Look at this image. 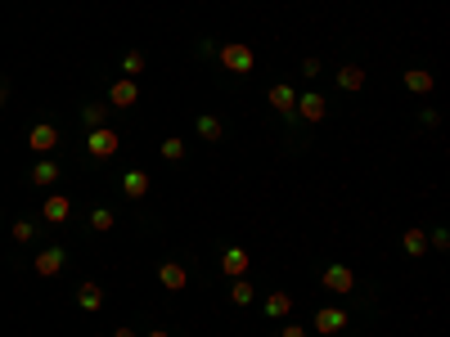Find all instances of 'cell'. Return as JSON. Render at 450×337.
<instances>
[{
	"instance_id": "3957f363",
	"label": "cell",
	"mask_w": 450,
	"mask_h": 337,
	"mask_svg": "<svg viewBox=\"0 0 450 337\" xmlns=\"http://www.w3.org/2000/svg\"><path fill=\"white\" fill-rule=\"evenodd\" d=\"M347 324H351V315H347L343 306H324V310H315V333H320V337H338V333L347 329Z\"/></svg>"
},
{
	"instance_id": "f546056e",
	"label": "cell",
	"mask_w": 450,
	"mask_h": 337,
	"mask_svg": "<svg viewBox=\"0 0 450 337\" xmlns=\"http://www.w3.org/2000/svg\"><path fill=\"white\" fill-rule=\"evenodd\" d=\"M113 337H136V329H117V333H113Z\"/></svg>"
},
{
	"instance_id": "277c9868",
	"label": "cell",
	"mask_w": 450,
	"mask_h": 337,
	"mask_svg": "<svg viewBox=\"0 0 450 337\" xmlns=\"http://www.w3.org/2000/svg\"><path fill=\"white\" fill-rule=\"evenodd\" d=\"M59 140H64V135H59V126H50V122H36V126L28 130V149H32V153H54Z\"/></svg>"
},
{
	"instance_id": "7a4b0ae2",
	"label": "cell",
	"mask_w": 450,
	"mask_h": 337,
	"mask_svg": "<svg viewBox=\"0 0 450 337\" xmlns=\"http://www.w3.org/2000/svg\"><path fill=\"white\" fill-rule=\"evenodd\" d=\"M117 149H122V135H117V130L90 126V135H86V153H90V158H113Z\"/></svg>"
},
{
	"instance_id": "d6986e66",
	"label": "cell",
	"mask_w": 450,
	"mask_h": 337,
	"mask_svg": "<svg viewBox=\"0 0 450 337\" xmlns=\"http://www.w3.org/2000/svg\"><path fill=\"white\" fill-rule=\"evenodd\" d=\"M194 126H199V135H203V140H212V144H216V140H225V126H221V117H212V113H203Z\"/></svg>"
},
{
	"instance_id": "5bb4252c",
	"label": "cell",
	"mask_w": 450,
	"mask_h": 337,
	"mask_svg": "<svg viewBox=\"0 0 450 337\" xmlns=\"http://www.w3.org/2000/svg\"><path fill=\"white\" fill-rule=\"evenodd\" d=\"M77 306H81V310H100V306H104V288L95 283V279H86V283L77 288Z\"/></svg>"
},
{
	"instance_id": "9c48e42d",
	"label": "cell",
	"mask_w": 450,
	"mask_h": 337,
	"mask_svg": "<svg viewBox=\"0 0 450 337\" xmlns=\"http://www.w3.org/2000/svg\"><path fill=\"white\" fill-rule=\"evenodd\" d=\"M108 104H113V108H136V104H140V86H136L131 77L113 81V86H108Z\"/></svg>"
},
{
	"instance_id": "e0dca14e",
	"label": "cell",
	"mask_w": 450,
	"mask_h": 337,
	"mask_svg": "<svg viewBox=\"0 0 450 337\" xmlns=\"http://www.w3.org/2000/svg\"><path fill=\"white\" fill-rule=\"evenodd\" d=\"M405 90L410 94H432V72L428 68H410L405 72Z\"/></svg>"
},
{
	"instance_id": "8fae6325",
	"label": "cell",
	"mask_w": 450,
	"mask_h": 337,
	"mask_svg": "<svg viewBox=\"0 0 450 337\" xmlns=\"http://www.w3.org/2000/svg\"><path fill=\"white\" fill-rule=\"evenodd\" d=\"M41 216H45L50 225H64L68 216H72V202H68V194H50V198L41 202Z\"/></svg>"
},
{
	"instance_id": "8992f818",
	"label": "cell",
	"mask_w": 450,
	"mask_h": 337,
	"mask_svg": "<svg viewBox=\"0 0 450 337\" xmlns=\"http://www.w3.org/2000/svg\"><path fill=\"white\" fill-rule=\"evenodd\" d=\"M320 283L329 288V293H338V297H351V288H356V274H351V266H343V261H338V266L324 270Z\"/></svg>"
},
{
	"instance_id": "9a60e30c",
	"label": "cell",
	"mask_w": 450,
	"mask_h": 337,
	"mask_svg": "<svg viewBox=\"0 0 450 337\" xmlns=\"http://www.w3.org/2000/svg\"><path fill=\"white\" fill-rule=\"evenodd\" d=\"M122 194H126V198H144V194H149V171H126V176H122Z\"/></svg>"
},
{
	"instance_id": "4dcf8cb0",
	"label": "cell",
	"mask_w": 450,
	"mask_h": 337,
	"mask_svg": "<svg viewBox=\"0 0 450 337\" xmlns=\"http://www.w3.org/2000/svg\"><path fill=\"white\" fill-rule=\"evenodd\" d=\"M149 337H172V333H167V329H153V333H149Z\"/></svg>"
},
{
	"instance_id": "5b68a950",
	"label": "cell",
	"mask_w": 450,
	"mask_h": 337,
	"mask_svg": "<svg viewBox=\"0 0 450 337\" xmlns=\"http://www.w3.org/2000/svg\"><path fill=\"white\" fill-rule=\"evenodd\" d=\"M64 266H68V252L59 247V243H50L45 252H36V261H32V270L41 274V279H50V274H59Z\"/></svg>"
},
{
	"instance_id": "44dd1931",
	"label": "cell",
	"mask_w": 450,
	"mask_h": 337,
	"mask_svg": "<svg viewBox=\"0 0 450 337\" xmlns=\"http://www.w3.org/2000/svg\"><path fill=\"white\" fill-rule=\"evenodd\" d=\"M252 297H257V288H252L248 279H235V283H230V302H235V306H248Z\"/></svg>"
},
{
	"instance_id": "f1b7e54d",
	"label": "cell",
	"mask_w": 450,
	"mask_h": 337,
	"mask_svg": "<svg viewBox=\"0 0 450 337\" xmlns=\"http://www.w3.org/2000/svg\"><path fill=\"white\" fill-rule=\"evenodd\" d=\"M279 337H311V333L302 329V324H284V329H279Z\"/></svg>"
},
{
	"instance_id": "484cf974",
	"label": "cell",
	"mask_w": 450,
	"mask_h": 337,
	"mask_svg": "<svg viewBox=\"0 0 450 337\" xmlns=\"http://www.w3.org/2000/svg\"><path fill=\"white\" fill-rule=\"evenodd\" d=\"M36 238V225L32 221H14V243H32Z\"/></svg>"
},
{
	"instance_id": "ffe728a7",
	"label": "cell",
	"mask_w": 450,
	"mask_h": 337,
	"mask_svg": "<svg viewBox=\"0 0 450 337\" xmlns=\"http://www.w3.org/2000/svg\"><path fill=\"white\" fill-rule=\"evenodd\" d=\"M401 247H405V257H423V252H428V234H423V230H405V234H401Z\"/></svg>"
},
{
	"instance_id": "603a6c76",
	"label": "cell",
	"mask_w": 450,
	"mask_h": 337,
	"mask_svg": "<svg viewBox=\"0 0 450 337\" xmlns=\"http://www.w3.org/2000/svg\"><path fill=\"white\" fill-rule=\"evenodd\" d=\"M122 72H126V77H131V81H136V77H140V72H144V54H140V50H131V54H122Z\"/></svg>"
},
{
	"instance_id": "ba28073f",
	"label": "cell",
	"mask_w": 450,
	"mask_h": 337,
	"mask_svg": "<svg viewBox=\"0 0 450 337\" xmlns=\"http://www.w3.org/2000/svg\"><path fill=\"white\" fill-rule=\"evenodd\" d=\"M293 113L302 117V122H320V117L329 113V104H324L320 90H307V94H297V108H293Z\"/></svg>"
},
{
	"instance_id": "83f0119b",
	"label": "cell",
	"mask_w": 450,
	"mask_h": 337,
	"mask_svg": "<svg viewBox=\"0 0 450 337\" xmlns=\"http://www.w3.org/2000/svg\"><path fill=\"white\" fill-rule=\"evenodd\" d=\"M428 247L446 252V247H450V234H446V230H432V234H428Z\"/></svg>"
},
{
	"instance_id": "6da1fadb",
	"label": "cell",
	"mask_w": 450,
	"mask_h": 337,
	"mask_svg": "<svg viewBox=\"0 0 450 337\" xmlns=\"http://www.w3.org/2000/svg\"><path fill=\"white\" fill-rule=\"evenodd\" d=\"M216 59H221V68H225V72H235V77H248V72L257 68V54H252L248 45H239V41L221 45V50H216Z\"/></svg>"
},
{
	"instance_id": "ac0fdd59",
	"label": "cell",
	"mask_w": 450,
	"mask_h": 337,
	"mask_svg": "<svg viewBox=\"0 0 450 337\" xmlns=\"http://www.w3.org/2000/svg\"><path fill=\"white\" fill-rule=\"evenodd\" d=\"M338 86H343V90H351V94H356V90H365V68H360V63L338 68Z\"/></svg>"
},
{
	"instance_id": "cb8c5ba5",
	"label": "cell",
	"mask_w": 450,
	"mask_h": 337,
	"mask_svg": "<svg viewBox=\"0 0 450 337\" xmlns=\"http://www.w3.org/2000/svg\"><path fill=\"white\" fill-rule=\"evenodd\" d=\"M81 117H86V126H104L108 122V104H86Z\"/></svg>"
},
{
	"instance_id": "4316f807",
	"label": "cell",
	"mask_w": 450,
	"mask_h": 337,
	"mask_svg": "<svg viewBox=\"0 0 450 337\" xmlns=\"http://www.w3.org/2000/svg\"><path fill=\"white\" fill-rule=\"evenodd\" d=\"M320 72H324V63H320V59H302V77H307V81H315Z\"/></svg>"
},
{
	"instance_id": "52a82bcc",
	"label": "cell",
	"mask_w": 450,
	"mask_h": 337,
	"mask_svg": "<svg viewBox=\"0 0 450 337\" xmlns=\"http://www.w3.org/2000/svg\"><path fill=\"white\" fill-rule=\"evenodd\" d=\"M158 283H162L167 293H185V288H189V270L180 266V261H162V266H158Z\"/></svg>"
},
{
	"instance_id": "7402d4cb",
	"label": "cell",
	"mask_w": 450,
	"mask_h": 337,
	"mask_svg": "<svg viewBox=\"0 0 450 337\" xmlns=\"http://www.w3.org/2000/svg\"><path fill=\"white\" fill-rule=\"evenodd\" d=\"M113 225H117V216L108 212V207H95V212H90V230L104 234V230H113Z\"/></svg>"
},
{
	"instance_id": "2e32d148",
	"label": "cell",
	"mask_w": 450,
	"mask_h": 337,
	"mask_svg": "<svg viewBox=\"0 0 450 337\" xmlns=\"http://www.w3.org/2000/svg\"><path fill=\"white\" fill-rule=\"evenodd\" d=\"M59 171H64V166H59L54 158H41V162L32 166V185H41V189H45V185H54Z\"/></svg>"
},
{
	"instance_id": "4fadbf2b",
	"label": "cell",
	"mask_w": 450,
	"mask_h": 337,
	"mask_svg": "<svg viewBox=\"0 0 450 337\" xmlns=\"http://www.w3.org/2000/svg\"><path fill=\"white\" fill-rule=\"evenodd\" d=\"M266 99H271V108H275V113H293V108H297V94L288 90L284 81H279V86H271V90H266Z\"/></svg>"
},
{
	"instance_id": "30bf717a",
	"label": "cell",
	"mask_w": 450,
	"mask_h": 337,
	"mask_svg": "<svg viewBox=\"0 0 450 337\" xmlns=\"http://www.w3.org/2000/svg\"><path fill=\"white\" fill-rule=\"evenodd\" d=\"M221 270L230 274V279H243V274H248V252H243L239 243H230L221 252Z\"/></svg>"
},
{
	"instance_id": "d4e9b609",
	"label": "cell",
	"mask_w": 450,
	"mask_h": 337,
	"mask_svg": "<svg viewBox=\"0 0 450 337\" xmlns=\"http://www.w3.org/2000/svg\"><path fill=\"white\" fill-rule=\"evenodd\" d=\"M158 153H162L167 162H180V158H185V140H176V135L162 140V149H158Z\"/></svg>"
},
{
	"instance_id": "1f68e13d",
	"label": "cell",
	"mask_w": 450,
	"mask_h": 337,
	"mask_svg": "<svg viewBox=\"0 0 450 337\" xmlns=\"http://www.w3.org/2000/svg\"><path fill=\"white\" fill-rule=\"evenodd\" d=\"M0 108H5V81H0Z\"/></svg>"
},
{
	"instance_id": "7c38bea8",
	"label": "cell",
	"mask_w": 450,
	"mask_h": 337,
	"mask_svg": "<svg viewBox=\"0 0 450 337\" xmlns=\"http://www.w3.org/2000/svg\"><path fill=\"white\" fill-rule=\"evenodd\" d=\"M266 315H271V319H288V315H293V297H288V293H266Z\"/></svg>"
}]
</instances>
